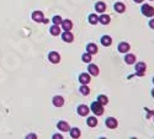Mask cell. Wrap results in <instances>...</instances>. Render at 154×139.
I'll return each mask as SVG.
<instances>
[{"mask_svg":"<svg viewBox=\"0 0 154 139\" xmlns=\"http://www.w3.org/2000/svg\"><path fill=\"white\" fill-rule=\"evenodd\" d=\"M62 39L64 41V42H67V43H71V42H73L74 36L72 34L71 31H64V33L62 34Z\"/></svg>","mask_w":154,"mask_h":139,"instance_id":"obj_5","label":"cell"},{"mask_svg":"<svg viewBox=\"0 0 154 139\" xmlns=\"http://www.w3.org/2000/svg\"><path fill=\"white\" fill-rule=\"evenodd\" d=\"M97 102H100L102 106L107 105V103H109V99H107V96H105V95H99V97H97Z\"/></svg>","mask_w":154,"mask_h":139,"instance_id":"obj_24","label":"cell"},{"mask_svg":"<svg viewBox=\"0 0 154 139\" xmlns=\"http://www.w3.org/2000/svg\"><path fill=\"white\" fill-rule=\"evenodd\" d=\"M124 62L127 64H135L136 63V55H133V54H127L124 57Z\"/></svg>","mask_w":154,"mask_h":139,"instance_id":"obj_20","label":"cell"},{"mask_svg":"<svg viewBox=\"0 0 154 139\" xmlns=\"http://www.w3.org/2000/svg\"><path fill=\"white\" fill-rule=\"evenodd\" d=\"M111 21V17L109 15H105V14H102V15L99 17V22L102 24V25H109Z\"/></svg>","mask_w":154,"mask_h":139,"instance_id":"obj_18","label":"cell"},{"mask_svg":"<svg viewBox=\"0 0 154 139\" xmlns=\"http://www.w3.org/2000/svg\"><path fill=\"white\" fill-rule=\"evenodd\" d=\"M57 128H58L59 130H62V132H68L69 129H71V127H69V124H68L67 122H64V121H60V122H58V124H57Z\"/></svg>","mask_w":154,"mask_h":139,"instance_id":"obj_14","label":"cell"},{"mask_svg":"<svg viewBox=\"0 0 154 139\" xmlns=\"http://www.w3.org/2000/svg\"><path fill=\"white\" fill-rule=\"evenodd\" d=\"M90 108H91V111H93V112L96 115V116H101L102 113H104V106L101 105V103L100 102H93L91 103V107H90Z\"/></svg>","mask_w":154,"mask_h":139,"instance_id":"obj_1","label":"cell"},{"mask_svg":"<svg viewBox=\"0 0 154 139\" xmlns=\"http://www.w3.org/2000/svg\"><path fill=\"white\" fill-rule=\"evenodd\" d=\"M32 20L33 21H36V22H42L43 21V12L42 11H35L32 14Z\"/></svg>","mask_w":154,"mask_h":139,"instance_id":"obj_7","label":"cell"},{"mask_svg":"<svg viewBox=\"0 0 154 139\" xmlns=\"http://www.w3.org/2000/svg\"><path fill=\"white\" fill-rule=\"evenodd\" d=\"M86 52L93 55V54H96L97 52H99V48H97V46L94 44V43H89L86 46Z\"/></svg>","mask_w":154,"mask_h":139,"instance_id":"obj_13","label":"cell"},{"mask_svg":"<svg viewBox=\"0 0 154 139\" xmlns=\"http://www.w3.org/2000/svg\"><path fill=\"white\" fill-rule=\"evenodd\" d=\"M60 25H62V27H63V30H64V31H71L72 27H73V24H72L71 20H63Z\"/></svg>","mask_w":154,"mask_h":139,"instance_id":"obj_15","label":"cell"},{"mask_svg":"<svg viewBox=\"0 0 154 139\" xmlns=\"http://www.w3.org/2000/svg\"><path fill=\"white\" fill-rule=\"evenodd\" d=\"M76 111H78V115L86 116L89 113V111H90V107H88L86 105H79L78 108H76Z\"/></svg>","mask_w":154,"mask_h":139,"instance_id":"obj_6","label":"cell"},{"mask_svg":"<svg viewBox=\"0 0 154 139\" xmlns=\"http://www.w3.org/2000/svg\"><path fill=\"white\" fill-rule=\"evenodd\" d=\"M86 124L89 127H96L97 126V118L96 117H89L86 120Z\"/></svg>","mask_w":154,"mask_h":139,"instance_id":"obj_21","label":"cell"},{"mask_svg":"<svg viewBox=\"0 0 154 139\" xmlns=\"http://www.w3.org/2000/svg\"><path fill=\"white\" fill-rule=\"evenodd\" d=\"M50 32L52 36H58V34H60V27L59 25H53L51 29H50Z\"/></svg>","mask_w":154,"mask_h":139,"instance_id":"obj_19","label":"cell"},{"mask_svg":"<svg viewBox=\"0 0 154 139\" xmlns=\"http://www.w3.org/2000/svg\"><path fill=\"white\" fill-rule=\"evenodd\" d=\"M152 1H153V0H152Z\"/></svg>","mask_w":154,"mask_h":139,"instance_id":"obj_35","label":"cell"},{"mask_svg":"<svg viewBox=\"0 0 154 139\" xmlns=\"http://www.w3.org/2000/svg\"><path fill=\"white\" fill-rule=\"evenodd\" d=\"M53 105L55 107H62L64 105V99L62 96H54L53 97Z\"/></svg>","mask_w":154,"mask_h":139,"instance_id":"obj_11","label":"cell"},{"mask_svg":"<svg viewBox=\"0 0 154 139\" xmlns=\"http://www.w3.org/2000/svg\"><path fill=\"white\" fill-rule=\"evenodd\" d=\"M114 8H115V10H116L117 12H120V14H122V12L126 10V6H124V4H122V3H116Z\"/></svg>","mask_w":154,"mask_h":139,"instance_id":"obj_22","label":"cell"},{"mask_svg":"<svg viewBox=\"0 0 154 139\" xmlns=\"http://www.w3.org/2000/svg\"><path fill=\"white\" fill-rule=\"evenodd\" d=\"M71 130V137L72 138H79L80 137V130H79V128H72V129H69Z\"/></svg>","mask_w":154,"mask_h":139,"instance_id":"obj_25","label":"cell"},{"mask_svg":"<svg viewBox=\"0 0 154 139\" xmlns=\"http://www.w3.org/2000/svg\"><path fill=\"white\" fill-rule=\"evenodd\" d=\"M101 44L104 47H109L112 44V38H111L110 36H102L101 37Z\"/></svg>","mask_w":154,"mask_h":139,"instance_id":"obj_16","label":"cell"},{"mask_svg":"<svg viewBox=\"0 0 154 139\" xmlns=\"http://www.w3.org/2000/svg\"><path fill=\"white\" fill-rule=\"evenodd\" d=\"M117 121H116V118H114V117H110V118H107L106 120V126H107V128H111V129H114V128H116L117 127Z\"/></svg>","mask_w":154,"mask_h":139,"instance_id":"obj_12","label":"cell"},{"mask_svg":"<svg viewBox=\"0 0 154 139\" xmlns=\"http://www.w3.org/2000/svg\"><path fill=\"white\" fill-rule=\"evenodd\" d=\"M118 52L120 53H127L130 49H131V46L128 43H126V42H121L120 44H118Z\"/></svg>","mask_w":154,"mask_h":139,"instance_id":"obj_8","label":"cell"},{"mask_svg":"<svg viewBox=\"0 0 154 139\" xmlns=\"http://www.w3.org/2000/svg\"><path fill=\"white\" fill-rule=\"evenodd\" d=\"M145 70H147V65L143 62H139V63L136 64V75L138 76H143L145 74Z\"/></svg>","mask_w":154,"mask_h":139,"instance_id":"obj_3","label":"cell"},{"mask_svg":"<svg viewBox=\"0 0 154 139\" xmlns=\"http://www.w3.org/2000/svg\"><path fill=\"white\" fill-rule=\"evenodd\" d=\"M152 96H153V97H154V89H153V90H152Z\"/></svg>","mask_w":154,"mask_h":139,"instance_id":"obj_33","label":"cell"},{"mask_svg":"<svg viewBox=\"0 0 154 139\" xmlns=\"http://www.w3.org/2000/svg\"><path fill=\"white\" fill-rule=\"evenodd\" d=\"M133 1H135V3H142L143 0H133Z\"/></svg>","mask_w":154,"mask_h":139,"instance_id":"obj_32","label":"cell"},{"mask_svg":"<svg viewBox=\"0 0 154 139\" xmlns=\"http://www.w3.org/2000/svg\"><path fill=\"white\" fill-rule=\"evenodd\" d=\"M52 21H53V24H54V25H60L63 20H62V17H60V16H54V17L52 19Z\"/></svg>","mask_w":154,"mask_h":139,"instance_id":"obj_28","label":"cell"},{"mask_svg":"<svg viewBox=\"0 0 154 139\" xmlns=\"http://www.w3.org/2000/svg\"><path fill=\"white\" fill-rule=\"evenodd\" d=\"M149 27L152 30H154V19H152L150 21H149Z\"/></svg>","mask_w":154,"mask_h":139,"instance_id":"obj_29","label":"cell"},{"mask_svg":"<svg viewBox=\"0 0 154 139\" xmlns=\"http://www.w3.org/2000/svg\"><path fill=\"white\" fill-rule=\"evenodd\" d=\"M53 138H54V139H62L63 137H62L60 134H54V135H53Z\"/></svg>","mask_w":154,"mask_h":139,"instance_id":"obj_30","label":"cell"},{"mask_svg":"<svg viewBox=\"0 0 154 139\" xmlns=\"http://www.w3.org/2000/svg\"><path fill=\"white\" fill-rule=\"evenodd\" d=\"M153 82H154V78H153Z\"/></svg>","mask_w":154,"mask_h":139,"instance_id":"obj_34","label":"cell"},{"mask_svg":"<svg viewBox=\"0 0 154 139\" xmlns=\"http://www.w3.org/2000/svg\"><path fill=\"white\" fill-rule=\"evenodd\" d=\"M90 74L89 73H81L79 75V81L81 82V84H89L90 82Z\"/></svg>","mask_w":154,"mask_h":139,"instance_id":"obj_10","label":"cell"},{"mask_svg":"<svg viewBox=\"0 0 154 139\" xmlns=\"http://www.w3.org/2000/svg\"><path fill=\"white\" fill-rule=\"evenodd\" d=\"M26 138H37V135H36V134H29Z\"/></svg>","mask_w":154,"mask_h":139,"instance_id":"obj_31","label":"cell"},{"mask_svg":"<svg viewBox=\"0 0 154 139\" xmlns=\"http://www.w3.org/2000/svg\"><path fill=\"white\" fill-rule=\"evenodd\" d=\"M48 59H50L51 63L57 64V63H59V62H60V55L57 52H51L50 54H48Z\"/></svg>","mask_w":154,"mask_h":139,"instance_id":"obj_4","label":"cell"},{"mask_svg":"<svg viewBox=\"0 0 154 139\" xmlns=\"http://www.w3.org/2000/svg\"><path fill=\"white\" fill-rule=\"evenodd\" d=\"M81 59H83V62H84V63H90V62H91V54H90V53H85V54H83V57H81Z\"/></svg>","mask_w":154,"mask_h":139,"instance_id":"obj_27","label":"cell"},{"mask_svg":"<svg viewBox=\"0 0 154 139\" xmlns=\"http://www.w3.org/2000/svg\"><path fill=\"white\" fill-rule=\"evenodd\" d=\"M89 22L91 25H96L99 22V17L96 16V14H91V15H89Z\"/></svg>","mask_w":154,"mask_h":139,"instance_id":"obj_26","label":"cell"},{"mask_svg":"<svg viewBox=\"0 0 154 139\" xmlns=\"http://www.w3.org/2000/svg\"><path fill=\"white\" fill-rule=\"evenodd\" d=\"M95 10H96V12H101V14H102L105 10H106V4L102 3V1L96 3V5H95Z\"/></svg>","mask_w":154,"mask_h":139,"instance_id":"obj_17","label":"cell"},{"mask_svg":"<svg viewBox=\"0 0 154 139\" xmlns=\"http://www.w3.org/2000/svg\"><path fill=\"white\" fill-rule=\"evenodd\" d=\"M80 92L84 95V96H88L89 94H90V89H89V86H88V84H83L81 86H80Z\"/></svg>","mask_w":154,"mask_h":139,"instance_id":"obj_23","label":"cell"},{"mask_svg":"<svg viewBox=\"0 0 154 139\" xmlns=\"http://www.w3.org/2000/svg\"><path fill=\"white\" fill-rule=\"evenodd\" d=\"M88 72H89L90 75H94V76H97V75H99V73H100L99 67L95 65V64H90L89 68H88Z\"/></svg>","mask_w":154,"mask_h":139,"instance_id":"obj_9","label":"cell"},{"mask_svg":"<svg viewBox=\"0 0 154 139\" xmlns=\"http://www.w3.org/2000/svg\"><path fill=\"white\" fill-rule=\"evenodd\" d=\"M142 14L147 17H152V16H154V8L148 4H145L142 6Z\"/></svg>","mask_w":154,"mask_h":139,"instance_id":"obj_2","label":"cell"}]
</instances>
